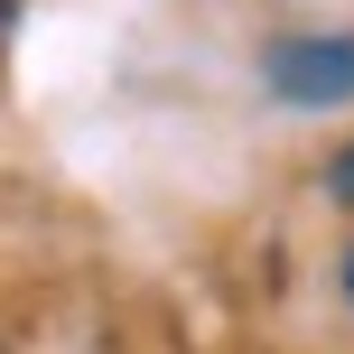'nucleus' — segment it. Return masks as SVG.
<instances>
[{
	"label": "nucleus",
	"instance_id": "obj_2",
	"mask_svg": "<svg viewBox=\"0 0 354 354\" xmlns=\"http://www.w3.org/2000/svg\"><path fill=\"white\" fill-rule=\"evenodd\" d=\"M326 187H336V196H345V205H354V149H345V159H336V168H326Z\"/></svg>",
	"mask_w": 354,
	"mask_h": 354
},
{
	"label": "nucleus",
	"instance_id": "obj_3",
	"mask_svg": "<svg viewBox=\"0 0 354 354\" xmlns=\"http://www.w3.org/2000/svg\"><path fill=\"white\" fill-rule=\"evenodd\" d=\"M345 299H354V252H345Z\"/></svg>",
	"mask_w": 354,
	"mask_h": 354
},
{
	"label": "nucleus",
	"instance_id": "obj_1",
	"mask_svg": "<svg viewBox=\"0 0 354 354\" xmlns=\"http://www.w3.org/2000/svg\"><path fill=\"white\" fill-rule=\"evenodd\" d=\"M261 84L280 93V103L299 112H326L354 93V37H280V47L261 56Z\"/></svg>",
	"mask_w": 354,
	"mask_h": 354
}]
</instances>
